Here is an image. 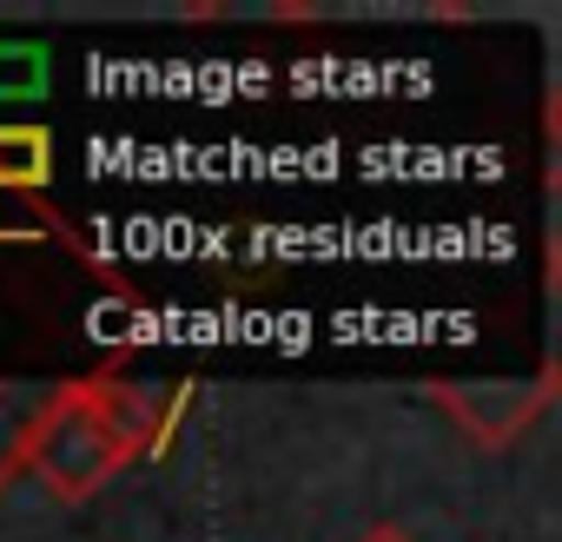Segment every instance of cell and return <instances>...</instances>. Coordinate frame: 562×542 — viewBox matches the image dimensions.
I'll use <instances>...</instances> for the list:
<instances>
[{
  "instance_id": "cell-2",
  "label": "cell",
  "mask_w": 562,
  "mask_h": 542,
  "mask_svg": "<svg viewBox=\"0 0 562 542\" xmlns=\"http://www.w3.org/2000/svg\"><path fill=\"white\" fill-rule=\"evenodd\" d=\"M430 397H437L476 443H509V437H522V430L549 410L555 377L542 371V377H529V384H430Z\"/></svg>"
},
{
  "instance_id": "cell-4",
  "label": "cell",
  "mask_w": 562,
  "mask_h": 542,
  "mask_svg": "<svg viewBox=\"0 0 562 542\" xmlns=\"http://www.w3.org/2000/svg\"><path fill=\"white\" fill-rule=\"evenodd\" d=\"M47 80V47H0V100L34 93Z\"/></svg>"
},
{
  "instance_id": "cell-3",
  "label": "cell",
  "mask_w": 562,
  "mask_h": 542,
  "mask_svg": "<svg viewBox=\"0 0 562 542\" xmlns=\"http://www.w3.org/2000/svg\"><path fill=\"white\" fill-rule=\"evenodd\" d=\"M54 179V133L47 126H0V185L41 192Z\"/></svg>"
},
{
  "instance_id": "cell-5",
  "label": "cell",
  "mask_w": 562,
  "mask_h": 542,
  "mask_svg": "<svg viewBox=\"0 0 562 542\" xmlns=\"http://www.w3.org/2000/svg\"><path fill=\"white\" fill-rule=\"evenodd\" d=\"M364 542H411V535H404V529H371Z\"/></svg>"
},
{
  "instance_id": "cell-1",
  "label": "cell",
  "mask_w": 562,
  "mask_h": 542,
  "mask_svg": "<svg viewBox=\"0 0 562 542\" xmlns=\"http://www.w3.org/2000/svg\"><path fill=\"white\" fill-rule=\"evenodd\" d=\"M21 470H34V483L54 503H87L126 470V456L106 437L87 384H60L34 404V417L21 430Z\"/></svg>"
}]
</instances>
